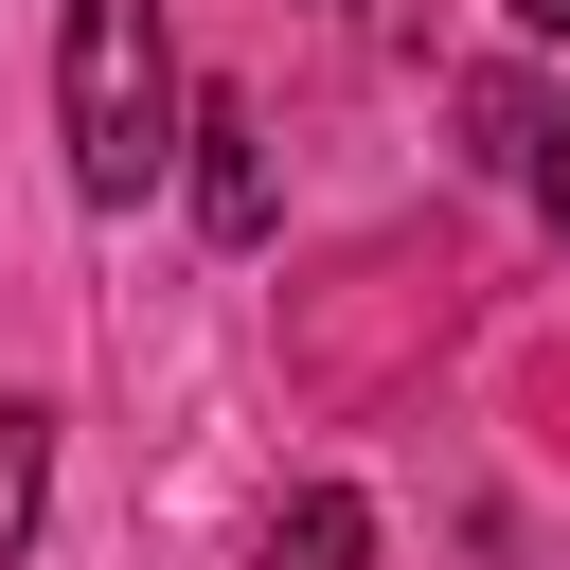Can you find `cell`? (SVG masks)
Wrapping results in <instances>:
<instances>
[{
	"label": "cell",
	"mask_w": 570,
	"mask_h": 570,
	"mask_svg": "<svg viewBox=\"0 0 570 570\" xmlns=\"http://www.w3.org/2000/svg\"><path fill=\"white\" fill-rule=\"evenodd\" d=\"M53 142H71V196H89V214H142V196L178 178L196 89H178L160 0H71V36H53Z\"/></svg>",
	"instance_id": "cell-1"
},
{
	"label": "cell",
	"mask_w": 570,
	"mask_h": 570,
	"mask_svg": "<svg viewBox=\"0 0 570 570\" xmlns=\"http://www.w3.org/2000/svg\"><path fill=\"white\" fill-rule=\"evenodd\" d=\"M196 214H214V249H267V214H285V178H267V125L214 89L196 107Z\"/></svg>",
	"instance_id": "cell-2"
},
{
	"label": "cell",
	"mask_w": 570,
	"mask_h": 570,
	"mask_svg": "<svg viewBox=\"0 0 570 570\" xmlns=\"http://www.w3.org/2000/svg\"><path fill=\"white\" fill-rule=\"evenodd\" d=\"M249 570H374V499H356V481H303V499L249 534Z\"/></svg>",
	"instance_id": "cell-3"
},
{
	"label": "cell",
	"mask_w": 570,
	"mask_h": 570,
	"mask_svg": "<svg viewBox=\"0 0 570 570\" xmlns=\"http://www.w3.org/2000/svg\"><path fill=\"white\" fill-rule=\"evenodd\" d=\"M36 499H53V410H36V392H0V552L36 534Z\"/></svg>",
	"instance_id": "cell-4"
},
{
	"label": "cell",
	"mask_w": 570,
	"mask_h": 570,
	"mask_svg": "<svg viewBox=\"0 0 570 570\" xmlns=\"http://www.w3.org/2000/svg\"><path fill=\"white\" fill-rule=\"evenodd\" d=\"M534 196H552V232H570V107L534 125Z\"/></svg>",
	"instance_id": "cell-5"
},
{
	"label": "cell",
	"mask_w": 570,
	"mask_h": 570,
	"mask_svg": "<svg viewBox=\"0 0 570 570\" xmlns=\"http://www.w3.org/2000/svg\"><path fill=\"white\" fill-rule=\"evenodd\" d=\"M517 36H570V0H517Z\"/></svg>",
	"instance_id": "cell-6"
}]
</instances>
